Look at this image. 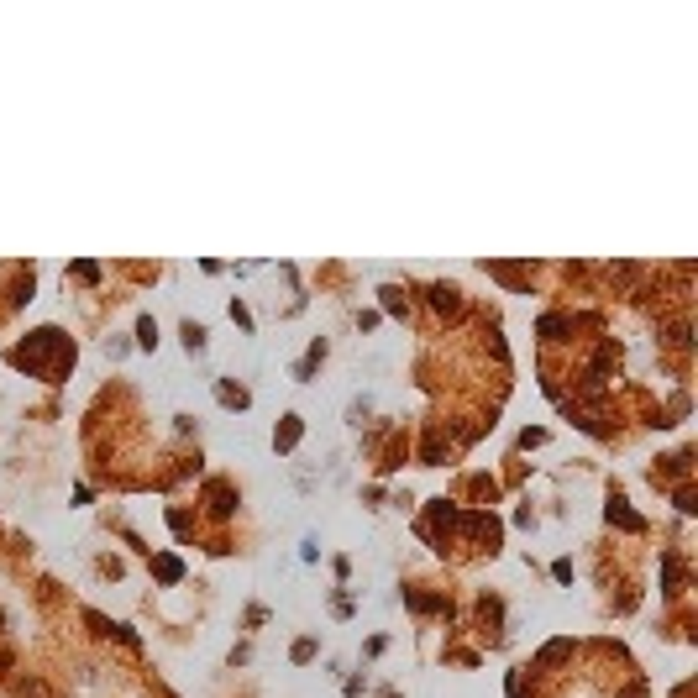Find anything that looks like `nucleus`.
I'll use <instances>...</instances> for the list:
<instances>
[{"label": "nucleus", "mask_w": 698, "mask_h": 698, "mask_svg": "<svg viewBox=\"0 0 698 698\" xmlns=\"http://www.w3.org/2000/svg\"><path fill=\"white\" fill-rule=\"evenodd\" d=\"M294 436H299V420H289V426L279 431V447H294Z\"/></svg>", "instance_id": "1"}]
</instances>
